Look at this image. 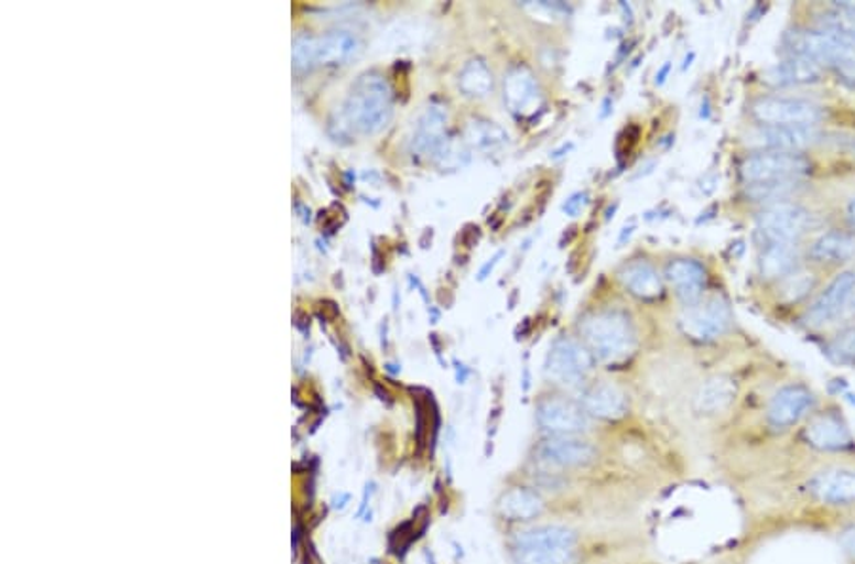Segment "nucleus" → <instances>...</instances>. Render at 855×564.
Here are the masks:
<instances>
[{
    "label": "nucleus",
    "instance_id": "1",
    "mask_svg": "<svg viewBox=\"0 0 855 564\" xmlns=\"http://www.w3.org/2000/svg\"><path fill=\"white\" fill-rule=\"evenodd\" d=\"M580 329L592 354L605 364L628 361L637 346L634 322L620 310H600L589 314L584 317Z\"/></svg>",
    "mask_w": 855,
    "mask_h": 564
},
{
    "label": "nucleus",
    "instance_id": "2",
    "mask_svg": "<svg viewBox=\"0 0 855 564\" xmlns=\"http://www.w3.org/2000/svg\"><path fill=\"white\" fill-rule=\"evenodd\" d=\"M348 122L361 133H379L392 118V90L380 75H364L354 86L345 107Z\"/></svg>",
    "mask_w": 855,
    "mask_h": 564
},
{
    "label": "nucleus",
    "instance_id": "3",
    "mask_svg": "<svg viewBox=\"0 0 855 564\" xmlns=\"http://www.w3.org/2000/svg\"><path fill=\"white\" fill-rule=\"evenodd\" d=\"M791 55L807 57L835 70L842 80L855 86V48L823 31H791L786 35Z\"/></svg>",
    "mask_w": 855,
    "mask_h": 564
},
{
    "label": "nucleus",
    "instance_id": "4",
    "mask_svg": "<svg viewBox=\"0 0 855 564\" xmlns=\"http://www.w3.org/2000/svg\"><path fill=\"white\" fill-rule=\"evenodd\" d=\"M812 172V164L799 152L760 151L742 164V180L747 185L794 181Z\"/></svg>",
    "mask_w": 855,
    "mask_h": 564
},
{
    "label": "nucleus",
    "instance_id": "5",
    "mask_svg": "<svg viewBox=\"0 0 855 564\" xmlns=\"http://www.w3.org/2000/svg\"><path fill=\"white\" fill-rule=\"evenodd\" d=\"M679 327L686 337L700 343L717 340L730 330V306L723 296H710L705 301L689 304L679 317Z\"/></svg>",
    "mask_w": 855,
    "mask_h": 564
},
{
    "label": "nucleus",
    "instance_id": "6",
    "mask_svg": "<svg viewBox=\"0 0 855 564\" xmlns=\"http://www.w3.org/2000/svg\"><path fill=\"white\" fill-rule=\"evenodd\" d=\"M594 369V354L571 337L553 343L545 359V375L559 386H578Z\"/></svg>",
    "mask_w": 855,
    "mask_h": 564
},
{
    "label": "nucleus",
    "instance_id": "7",
    "mask_svg": "<svg viewBox=\"0 0 855 564\" xmlns=\"http://www.w3.org/2000/svg\"><path fill=\"white\" fill-rule=\"evenodd\" d=\"M751 110L762 126H818L823 118L820 105L800 97H760Z\"/></svg>",
    "mask_w": 855,
    "mask_h": 564
},
{
    "label": "nucleus",
    "instance_id": "8",
    "mask_svg": "<svg viewBox=\"0 0 855 564\" xmlns=\"http://www.w3.org/2000/svg\"><path fill=\"white\" fill-rule=\"evenodd\" d=\"M814 215L799 204H776L757 219V230L768 243H794L812 227Z\"/></svg>",
    "mask_w": 855,
    "mask_h": 564
},
{
    "label": "nucleus",
    "instance_id": "9",
    "mask_svg": "<svg viewBox=\"0 0 855 564\" xmlns=\"http://www.w3.org/2000/svg\"><path fill=\"white\" fill-rule=\"evenodd\" d=\"M358 52V36L350 31H332L320 39L301 36L297 42V57L303 67H311L314 63L348 62Z\"/></svg>",
    "mask_w": 855,
    "mask_h": 564
},
{
    "label": "nucleus",
    "instance_id": "10",
    "mask_svg": "<svg viewBox=\"0 0 855 564\" xmlns=\"http://www.w3.org/2000/svg\"><path fill=\"white\" fill-rule=\"evenodd\" d=\"M539 426L552 435H580L592 426L589 414L582 405L566 398H544L537 406Z\"/></svg>",
    "mask_w": 855,
    "mask_h": 564
},
{
    "label": "nucleus",
    "instance_id": "11",
    "mask_svg": "<svg viewBox=\"0 0 855 564\" xmlns=\"http://www.w3.org/2000/svg\"><path fill=\"white\" fill-rule=\"evenodd\" d=\"M854 296V270L841 272L825 290L821 291V295L815 299L814 304L807 310L804 324L810 325V327H823V325L835 322L836 317H841L844 310L848 308Z\"/></svg>",
    "mask_w": 855,
    "mask_h": 564
},
{
    "label": "nucleus",
    "instance_id": "12",
    "mask_svg": "<svg viewBox=\"0 0 855 564\" xmlns=\"http://www.w3.org/2000/svg\"><path fill=\"white\" fill-rule=\"evenodd\" d=\"M537 455L553 468H586L597 458V448L578 435H552L540 443Z\"/></svg>",
    "mask_w": 855,
    "mask_h": 564
},
{
    "label": "nucleus",
    "instance_id": "13",
    "mask_svg": "<svg viewBox=\"0 0 855 564\" xmlns=\"http://www.w3.org/2000/svg\"><path fill=\"white\" fill-rule=\"evenodd\" d=\"M815 126H762L749 138V145L760 151L799 152L820 141Z\"/></svg>",
    "mask_w": 855,
    "mask_h": 564
},
{
    "label": "nucleus",
    "instance_id": "14",
    "mask_svg": "<svg viewBox=\"0 0 855 564\" xmlns=\"http://www.w3.org/2000/svg\"><path fill=\"white\" fill-rule=\"evenodd\" d=\"M814 405V393L810 392L807 386H783L770 401L766 419L776 430H787L799 424L800 420L807 419Z\"/></svg>",
    "mask_w": 855,
    "mask_h": 564
},
{
    "label": "nucleus",
    "instance_id": "15",
    "mask_svg": "<svg viewBox=\"0 0 855 564\" xmlns=\"http://www.w3.org/2000/svg\"><path fill=\"white\" fill-rule=\"evenodd\" d=\"M504 104L518 117H531L542 105L539 80L527 65H516L504 75Z\"/></svg>",
    "mask_w": 855,
    "mask_h": 564
},
{
    "label": "nucleus",
    "instance_id": "16",
    "mask_svg": "<svg viewBox=\"0 0 855 564\" xmlns=\"http://www.w3.org/2000/svg\"><path fill=\"white\" fill-rule=\"evenodd\" d=\"M804 440L810 447L823 453H842L854 447V437L848 424L838 414H818L804 427Z\"/></svg>",
    "mask_w": 855,
    "mask_h": 564
},
{
    "label": "nucleus",
    "instance_id": "17",
    "mask_svg": "<svg viewBox=\"0 0 855 564\" xmlns=\"http://www.w3.org/2000/svg\"><path fill=\"white\" fill-rule=\"evenodd\" d=\"M810 495L827 506H855V471L827 469L815 474L808 482Z\"/></svg>",
    "mask_w": 855,
    "mask_h": 564
},
{
    "label": "nucleus",
    "instance_id": "18",
    "mask_svg": "<svg viewBox=\"0 0 855 564\" xmlns=\"http://www.w3.org/2000/svg\"><path fill=\"white\" fill-rule=\"evenodd\" d=\"M582 409L599 420H620L628 413V398L613 382H595L582 395Z\"/></svg>",
    "mask_w": 855,
    "mask_h": 564
},
{
    "label": "nucleus",
    "instance_id": "19",
    "mask_svg": "<svg viewBox=\"0 0 855 564\" xmlns=\"http://www.w3.org/2000/svg\"><path fill=\"white\" fill-rule=\"evenodd\" d=\"M513 550H576L578 534L559 524H540L513 536Z\"/></svg>",
    "mask_w": 855,
    "mask_h": 564
},
{
    "label": "nucleus",
    "instance_id": "20",
    "mask_svg": "<svg viewBox=\"0 0 855 564\" xmlns=\"http://www.w3.org/2000/svg\"><path fill=\"white\" fill-rule=\"evenodd\" d=\"M665 280L675 290L679 299H683L686 306L700 301L707 283V272L704 264L692 259H677L670 262L665 269Z\"/></svg>",
    "mask_w": 855,
    "mask_h": 564
},
{
    "label": "nucleus",
    "instance_id": "21",
    "mask_svg": "<svg viewBox=\"0 0 855 564\" xmlns=\"http://www.w3.org/2000/svg\"><path fill=\"white\" fill-rule=\"evenodd\" d=\"M498 513L506 519V521H513V523H524V521H532V519H539L545 510V503L542 502L534 490L523 489V487H513V489L506 490L500 498H498Z\"/></svg>",
    "mask_w": 855,
    "mask_h": 564
},
{
    "label": "nucleus",
    "instance_id": "22",
    "mask_svg": "<svg viewBox=\"0 0 855 564\" xmlns=\"http://www.w3.org/2000/svg\"><path fill=\"white\" fill-rule=\"evenodd\" d=\"M447 109L442 105H430L422 115L413 135V149L419 154H434L437 147L445 141V128H447Z\"/></svg>",
    "mask_w": 855,
    "mask_h": 564
},
{
    "label": "nucleus",
    "instance_id": "23",
    "mask_svg": "<svg viewBox=\"0 0 855 564\" xmlns=\"http://www.w3.org/2000/svg\"><path fill=\"white\" fill-rule=\"evenodd\" d=\"M620 282L631 295L652 301L663 293L662 275L647 261H634L620 270Z\"/></svg>",
    "mask_w": 855,
    "mask_h": 564
},
{
    "label": "nucleus",
    "instance_id": "24",
    "mask_svg": "<svg viewBox=\"0 0 855 564\" xmlns=\"http://www.w3.org/2000/svg\"><path fill=\"white\" fill-rule=\"evenodd\" d=\"M821 78V67L807 57L791 55L786 62L773 65L766 70V83L772 86H800V84L818 83Z\"/></svg>",
    "mask_w": 855,
    "mask_h": 564
},
{
    "label": "nucleus",
    "instance_id": "25",
    "mask_svg": "<svg viewBox=\"0 0 855 564\" xmlns=\"http://www.w3.org/2000/svg\"><path fill=\"white\" fill-rule=\"evenodd\" d=\"M800 251L797 243H768L760 256V274L766 280L787 278L797 272Z\"/></svg>",
    "mask_w": 855,
    "mask_h": 564
},
{
    "label": "nucleus",
    "instance_id": "26",
    "mask_svg": "<svg viewBox=\"0 0 855 564\" xmlns=\"http://www.w3.org/2000/svg\"><path fill=\"white\" fill-rule=\"evenodd\" d=\"M464 141L472 151L493 152L510 143L508 131L487 118H472L464 128Z\"/></svg>",
    "mask_w": 855,
    "mask_h": 564
},
{
    "label": "nucleus",
    "instance_id": "27",
    "mask_svg": "<svg viewBox=\"0 0 855 564\" xmlns=\"http://www.w3.org/2000/svg\"><path fill=\"white\" fill-rule=\"evenodd\" d=\"M736 400V384L728 377H711L700 386L696 409L700 413L717 414L726 411Z\"/></svg>",
    "mask_w": 855,
    "mask_h": 564
},
{
    "label": "nucleus",
    "instance_id": "28",
    "mask_svg": "<svg viewBox=\"0 0 855 564\" xmlns=\"http://www.w3.org/2000/svg\"><path fill=\"white\" fill-rule=\"evenodd\" d=\"M855 256V236L844 232H827L814 241L810 257L818 262L848 261Z\"/></svg>",
    "mask_w": 855,
    "mask_h": 564
},
{
    "label": "nucleus",
    "instance_id": "29",
    "mask_svg": "<svg viewBox=\"0 0 855 564\" xmlns=\"http://www.w3.org/2000/svg\"><path fill=\"white\" fill-rule=\"evenodd\" d=\"M820 31L855 48V2H838L820 18Z\"/></svg>",
    "mask_w": 855,
    "mask_h": 564
},
{
    "label": "nucleus",
    "instance_id": "30",
    "mask_svg": "<svg viewBox=\"0 0 855 564\" xmlns=\"http://www.w3.org/2000/svg\"><path fill=\"white\" fill-rule=\"evenodd\" d=\"M458 86L468 97H487L495 90L489 65L484 59H469L458 75Z\"/></svg>",
    "mask_w": 855,
    "mask_h": 564
},
{
    "label": "nucleus",
    "instance_id": "31",
    "mask_svg": "<svg viewBox=\"0 0 855 564\" xmlns=\"http://www.w3.org/2000/svg\"><path fill=\"white\" fill-rule=\"evenodd\" d=\"M434 164L442 172H456L464 170L472 162V149L466 145V141L461 138H445L437 151L432 154Z\"/></svg>",
    "mask_w": 855,
    "mask_h": 564
},
{
    "label": "nucleus",
    "instance_id": "32",
    "mask_svg": "<svg viewBox=\"0 0 855 564\" xmlns=\"http://www.w3.org/2000/svg\"><path fill=\"white\" fill-rule=\"evenodd\" d=\"M516 564H574L576 550H511Z\"/></svg>",
    "mask_w": 855,
    "mask_h": 564
},
{
    "label": "nucleus",
    "instance_id": "33",
    "mask_svg": "<svg viewBox=\"0 0 855 564\" xmlns=\"http://www.w3.org/2000/svg\"><path fill=\"white\" fill-rule=\"evenodd\" d=\"M815 285V275L812 272H793L783 278L780 295L786 303H799L804 296L810 295Z\"/></svg>",
    "mask_w": 855,
    "mask_h": 564
},
{
    "label": "nucleus",
    "instance_id": "34",
    "mask_svg": "<svg viewBox=\"0 0 855 564\" xmlns=\"http://www.w3.org/2000/svg\"><path fill=\"white\" fill-rule=\"evenodd\" d=\"M797 191L794 181H778V183H762V185H751L753 198L757 200H781L787 194Z\"/></svg>",
    "mask_w": 855,
    "mask_h": 564
},
{
    "label": "nucleus",
    "instance_id": "35",
    "mask_svg": "<svg viewBox=\"0 0 855 564\" xmlns=\"http://www.w3.org/2000/svg\"><path fill=\"white\" fill-rule=\"evenodd\" d=\"M831 354L841 361H855V329L844 333L831 346Z\"/></svg>",
    "mask_w": 855,
    "mask_h": 564
},
{
    "label": "nucleus",
    "instance_id": "36",
    "mask_svg": "<svg viewBox=\"0 0 855 564\" xmlns=\"http://www.w3.org/2000/svg\"><path fill=\"white\" fill-rule=\"evenodd\" d=\"M586 204L587 193H576L563 204V212H565L569 217H576V215L586 207Z\"/></svg>",
    "mask_w": 855,
    "mask_h": 564
},
{
    "label": "nucleus",
    "instance_id": "37",
    "mask_svg": "<svg viewBox=\"0 0 855 564\" xmlns=\"http://www.w3.org/2000/svg\"><path fill=\"white\" fill-rule=\"evenodd\" d=\"M841 545L848 553L849 557L855 558V524L842 532Z\"/></svg>",
    "mask_w": 855,
    "mask_h": 564
},
{
    "label": "nucleus",
    "instance_id": "38",
    "mask_svg": "<svg viewBox=\"0 0 855 564\" xmlns=\"http://www.w3.org/2000/svg\"><path fill=\"white\" fill-rule=\"evenodd\" d=\"M504 257V251H498L497 256L493 257V259H489V262H485L484 267H481V270H479V282H484V280H487L489 278L490 272L495 270V267H497L498 262H500V259Z\"/></svg>",
    "mask_w": 855,
    "mask_h": 564
},
{
    "label": "nucleus",
    "instance_id": "39",
    "mask_svg": "<svg viewBox=\"0 0 855 564\" xmlns=\"http://www.w3.org/2000/svg\"><path fill=\"white\" fill-rule=\"evenodd\" d=\"M671 70V63L668 62L665 65H663L662 69H660V73L656 75V84L658 86H662L663 83H665V78H668V75H670Z\"/></svg>",
    "mask_w": 855,
    "mask_h": 564
},
{
    "label": "nucleus",
    "instance_id": "40",
    "mask_svg": "<svg viewBox=\"0 0 855 564\" xmlns=\"http://www.w3.org/2000/svg\"><path fill=\"white\" fill-rule=\"evenodd\" d=\"M848 219L855 227V198L848 204Z\"/></svg>",
    "mask_w": 855,
    "mask_h": 564
}]
</instances>
